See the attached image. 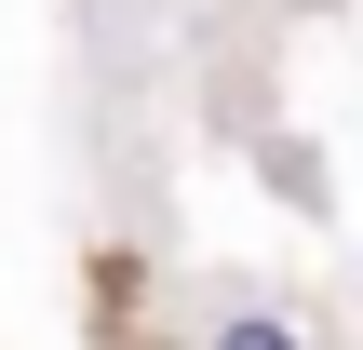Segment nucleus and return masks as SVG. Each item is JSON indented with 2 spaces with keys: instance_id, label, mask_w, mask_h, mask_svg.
I'll return each instance as SVG.
<instances>
[{
  "instance_id": "f257e3e1",
  "label": "nucleus",
  "mask_w": 363,
  "mask_h": 350,
  "mask_svg": "<svg viewBox=\"0 0 363 350\" xmlns=\"http://www.w3.org/2000/svg\"><path fill=\"white\" fill-rule=\"evenodd\" d=\"M283 337H296V324H283L269 297H256V310H216V350H283Z\"/></svg>"
}]
</instances>
